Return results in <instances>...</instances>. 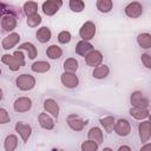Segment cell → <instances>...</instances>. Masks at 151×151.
Instances as JSON below:
<instances>
[{
	"label": "cell",
	"mask_w": 151,
	"mask_h": 151,
	"mask_svg": "<svg viewBox=\"0 0 151 151\" xmlns=\"http://www.w3.org/2000/svg\"><path fill=\"white\" fill-rule=\"evenodd\" d=\"M0 76H1V68H0Z\"/></svg>",
	"instance_id": "60d3db41"
},
{
	"label": "cell",
	"mask_w": 151,
	"mask_h": 151,
	"mask_svg": "<svg viewBox=\"0 0 151 151\" xmlns=\"http://www.w3.org/2000/svg\"><path fill=\"white\" fill-rule=\"evenodd\" d=\"M15 85L20 91H29L35 86V78L31 74H20L15 79Z\"/></svg>",
	"instance_id": "7a4b0ae2"
},
{
	"label": "cell",
	"mask_w": 151,
	"mask_h": 151,
	"mask_svg": "<svg viewBox=\"0 0 151 151\" xmlns=\"http://www.w3.org/2000/svg\"><path fill=\"white\" fill-rule=\"evenodd\" d=\"M11 122V117H9V113L7 112V110L0 107V125H4V124H7Z\"/></svg>",
	"instance_id": "d590c367"
},
{
	"label": "cell",
	"mask_w": 151,
	"mask_h": 151,
	"mask_svg": "<svg viewBox=\"0 0 151 151\" xmlns=\"http://www.w3.org/2000/svg\"><path fill=\"white\" fill-rule=\"evenodd\" d=\"M98 147H99V144L94 140H91V139L83 142L81 145H80L81 151H97Z\"/></svg>",
	"instance_id": "d6a6232c"
},
{
	"label": "cell",
	"mask_w": 151,
	"mask_h": 151,
	"mask_svg": "<svg viewBox=\"0 0 151 151\" xmlns=\"http://www.w3.org/2000/svg\"><path fill=\"white\" fill-rule=\"evenodd\" d=\"M64 72H71V73H76L78 67H79V63L77 59L74 58H67L65 61H64Z\"/></svg>",
	"instance_id": "4316f807"
},
{
	"label": "cell",
	"mask_w": 151,
	"mask_h": 151,
	"mask_svg": "<svg viewBox=\"0 0 151 151\" xmlns=\"http://www.w3.org/2000/svg\"><path fill=\"white\" fill-rule=\"evenodd\" d=\"M96 32H97V28H96L94 22L87 20L81 25V27L79 29V37L81 38V40L90 41V40H92L94 38Z\"/></svg>",
	"instance_id": "3957f363"
},
{
	"label": "cell",
	"mask_w": 151,
	"mask_h": 151,
	"mask_svg": "<svg viewBox=\"0 0 151 151\" xmlns=\"http://www.w3.org/2000/svg\"><path fill=\"white\" fill-rule=\"evenodd\" d=\"M113 131L119 136V137H126L130 134L131 132V124L129 120L120 118L117 122H114V126H113Z\"/></svg>",
	"instance_id": "52a82bcc"
},
{
	"label": "cell",
	"mask_w": 151,
	"mask_h": 151,
	"mask_svg": "<svg viewBox=\"0 0 151 151\" xmlns=\"http://www.w3.org/2000/svg\"><path fill=\"white\" fill-rule=\"evenodd\" d=\"M114 118L112 116H107V117H104V118H100L99 119V123L100 125L104 127V130L106 132H112L113 131V126H114Z\"/></svg>",
	"instance_id": "f1b7e54d"
},
{
	"label": "cell",
	"mask_w": 151,
	"mask_h": 151,
	"mask_svg": "<svg viewBox=\"0 0 151 151\" xmlns=\"http://www.w3.org/2000/svg\"><path fill=\"white\" fill-rule=\"evenodd\" d=\"M31 70L35 73H46L51 70V65H50V63H47L45 60H39V61H35L32 64Z\"/></svg>",
	"instance_id": "cb8c5ba5"
},
{
	"label": "cell",
	"mask_w": 151,
	"mask_h": 151,
	"mask_svg": "<svg viewBox=\"0 0 151 151\" xmlns=\"http://www.w3.org/2000/svg\"><path fill=\"white\" fill-rule=\"evenodd\" d=\"M72 39V35L68 31H61L58 33V41L60 44H68Z\"/></svg>",
	"instance_id": "e575fe53"
},
{
	"label": "cell",
	"mask_w": 151,
	"mask_h": 151,
	"mask_svg": "<svg viewBox=\"0 0 151 151\" xmlns=\"http://www.w3.org/2000/svg\"><path fill=\"white\" fill-rule=\"evenodd\" d=\"M51 35H52V32H51V29H50L47 26L40 27V28L37 31V33H35V37H37L38 41L41 42V44H45V42L50 41Z\"/></svg>",
	"instance_id": "ffe728a7"
},
{
	"label": "cell",
	"mask_w": 151,
	"mask_h": 151,
	"mask_svg": "<svg viewBox=\"0 0 151 151\" xmlns=\"http://www.w3.org/2000/svg\"><path fill=\"white\" fill-rule=\"evenodd\" d=\"M42 106H44V110L47 113H50L54 119H58V117H59V105L54 99H52V98L45 99Z\"/></svg>",
	"instance_id": "2e32d148"
},
{
	"label": "cell",
	"mask_w": 151,
	"mask_h": 151,
	"mask_svg": "<svg viewBox=\"0 0 151 151\" xmlns=\"http://www.w3.org/2000/svg\"><path fill=\"white\" fill-rule=\"evenodd\" d=\"M68 6H70L71 11L76 12V13H80L85 9V2L83 0H70Z\"/></svg>",
	"instance_id": "1f68e13d"
},
{
	"label": "cell",
	"mask_w": 151,
	"mask_h": 151,
	"mask_svg": "<svg viewBox=\"0 0 151 151\" xmlns=\"http://www.w3.org/2000/svg\"><path fill=\"white\" fill-rule=\"evenodd\" d=\"M14 129L19 133V136L22 139V142L27 143L29 137H31V134H32V126L28 125V124H25L22 122H18V123H15Z\"/></svg>",
	"instance_id": "7c38bea8"
},
{
	"label": "cell",
	"mask_w": 151,
	"mask_h": 151,
	"mask_svg": "<svg viewBox=\"0 0 151 151\" xmlns=\"http://www.w3.org/2000/svg\"><path fill=\"white\" fill-rule=\"evenodd\" d=\"M129 113L131 114L132 118H134L137 120H144V119L150 117L149 107H136V106H132L129 110Z\"/></svg>",
	"instance_id": "e0dca14e"
},
{
	"label": "cell",
	"mask_w": 151,
	"mask_h": 151,
	"mask_svg": "<svg viewBox=\"0 0 151 151\" xmlns=\"http://www.w3.org/2000/svg\"><path fill=\"white\" fill-rule=\"evenodd\" d=\"M138 133H139V139L142 144H145L146 142L150 140L151 138V122L150 120H142L138 125Z\"/></svg>",
	"instance_id": "ba28073f"
},
{
	"label": "cell",
	"mask_w": 151,
	"mask_h": 151,
	"mask_svg": "<svg viewBox=\"0 0 151 151\" xmlns=\"http://www.w3.org/2000/svg\"><path fill=\"white\" fill-rule=\"evenodd\" d=\"M137 44L145 50L151 48V34L149 33H140L137 37Z\"/></svg>",
	"instance_id": "484cf974"
},
{
	"label": "cell",
	"mask_w": 151,
	"mask_h": 151,
	"mask_svg": "<svg viewBox=\"0 0 151 151\" xmlns=\"http://www.w3.org/2000/svg\"><path fill=\"white\" fill-rule=\"evenodd\" d=\"M18 25V21H17V18L12 14H5L2 18H1V27L5 32H13L14 28L17 27Z\"/></svg>",
	"instance_id": "9a60e30c"
},
{
	"label": "cell",
	"mask_w": 151,
	"mask_h": 151,
	"mask_svg": "<svg viewBox=\"0 0 151 151\" xmlns=\"http://www.w3.org/2000/svg\"><path fill=\"white\" fill-rule=\"evenodd\" d=\"M38 122H39V125L45 129V130H53L54 126H55V123L53 120V118L51 116H48L46 112H41L39 113L38 116Z\"/></svg>",
	"instance_id": "ac0fdd59"
},
{
	"label": "cell",
	"mask_w": 151,
	"mask_h": 151,
	"mask_svg": "<svg viewBox=\"0 0 151 151\" xmlns=\"http://www.w3.org/2000/svg\"><path fill=\"white\" fill-rule=\"evenodd\" d=\"M124 13L131 19H137L143 14V5L138 1H132L125 6Z\"/></svg>",
	"instance_id": "5b68a950"
},
{
	"label": "cell",
	"mask_w": 151,
	"mask_h": 151,
	"mask_svg": "<svg viewBox=\"0 0 151 151\" xmlns=\"http://www.w3.org/2000/svg\"><path fill=\"white\" fill-rule=\"evenodd\" d=\"M41 21H42V19H41L40 14H38V13H34V14L27 17V25L29 27H38L41 24Z\"/></svg>",
	"instance_id": "836d02e7"
},
{
	"label": "cell",
	"mask_w": 151,
	"mask_h": 151,
	"mask_svg": "<svg viewBox=\"0 0 151 151\" xmlns=\"http://www.w3.org/2000/svg\"><path fill=\"white\" fill-rule=\"evenodd\" d=\"M46 55L52 59V60H55V59H59L61 55H63V50L58 46V45H51L47 47L46 50Z\"/></svg>",
	"instance_id": "83f0119b"
},
{
	"label": "cell",
	"mask_w": 151,
	"mask_h": 151,
	"mask_svg": "<svg viewBox=\"0 0 151 151\" xmlns=\"http://www.w3.org/2000/svg\"><path fill=\"white\" fill-rule=\"evenodd\" d=\"M32 109V99L28 97H19L13 104V110L18 113L27 112Z\"/></svg>",
	"instance_id": "9c48e42d"
},
{
	"label": "cell",
	"mask_w": 151,
	"mask_h": 151,
	"mask_svg": "<svg viewBox=\"0 0 151 151\" xmlns=\"http://www.w3.org/2000/svg\"><path fill=\"white\" fill-rule=\"evenodd\" d=\"M22 9H24V13L26 14V17L28 15H32L34 13H37L38 11V4L35 1H26L22 6Z\"/></svg>",
	"instance_id": "4dcf8cb0"
},
{
	"label": "cell",
	"mask_w": 151,
	"mask_h": 151,
	"mask_svg": "<svg viewBox=\"0 0 151 151\" xmlns=\"http://www.w3.org/2000/svg\"><path fill=\"white\" fill-rule=\"evenodd\" d=\"M20 41V35L19 33L17 32H11L8 35H6L4 39H2V42H1V46L4 50H11L13 48L14 46H17Z\"/></svg>",
	"instance_id": "4fadbf2b"
},
{
	"label": "cell",
	"mask_w": 151,
	"mask_h": 151,
	"mask_svg": "<svg viewBox=\"0 0 151 151\" xmlns=\"http://www.w3.org/2000/svg\"><path fill=\"white\" fill-rule=\"evenodd\" d=\"M87 138L91 139V140H94L97 142L98 144H101L103 140H104V134H103V131L98 127V126H93L88 130L87 132Z\"/></svg>",
	"instance_id": "7402d4cb"
},
{
	"label": "cell",
	"mask_w": 151,
	"mask_h": 151,
	"mask_svg": "<svg viewBox=\"0 0 151 151\" xmlns=\"http://www.w3.org/2000/svg\"><path fill=\"white\" fill-rule=\"evenodd\" d=\"M109 73H110L109 66L105 65V64H100V65L93 67L92 76H93V78H96V79H104V78H106V77L109 76Z\"/></svg>",
	"instance_id": "44dd1931"
},
{
	"label": "cell",
	"mask_w": 151,
	"mask_h": 151,
	"mask_svg": "<svg viewBox=\"0 0 151 151\" xmlns=\"http://www.w3.org/2000/svg\"><path fill=\"white\" fill-rule=\"evenodd\" d=\"M61 6H63V0H46L45 2H42L41 9L47 17H52L59 11Z\"/></svg>",
	"instance_id": "8992f818"
},
{
	"label": "cell",
	"mask_w": 151,
	"mask_h": 151,
	"mask_svg": "<svg viewBox=\"0 0 151 151\" xmlns=\"http://www.w3.org/2000/svg\"><path fill=\"white\" fill-rule=\"evenodd\" d=\"M119 151H123V150H126V151H131V147L130 146H126V145H122V146H119V149H118Z\"/></svg>",
	"instance_id": "f35d334b"
},
{
	"label": "cell",
	"mask_w": 151,
	"mask_h": 151,
	"mask_svg": "<svg viewBox=\"0 0 151 151\" xmlns=\"http://www.w3.org/2000/svg\"><path fill=\"white\" fill-rule=\"evenodd\" d=\"M97 9L101 13H109L112 7H113V2L112 0H97Z\"/></svg>",
	"instance_id": "f546056e"
},
{
	"label": "cell",
	"mask_w": 151,
	"mask_h": 151,
	"mask_svg": "<svg viewBox=\"0 0 151 151\" xmlns=\"http://www.w3.org/2000/svg\"><path fill=\"white\" fill-rule=\"evenodd\" d=\"M140 60H142V63L144 64V66H145L146 68H151V55H150V54L143 53V54L140 55Z\"/></svg>",
	"instance_id": "8d00e7d4"
},
{
	"label": "cell",
	"mask_w": 151,
	"mask_h": 151,
	"mask_svg": "<svg viewBox=\"0 0 151 151\" xmlns=\"http://www.w3.org/2000/svg\"><path fill=\"white\" fill-rule=\"evenodd\" d=\"M130 103L136 107H149L150 100L142 91H133L130 96Z\"/></svg>",
	"instance_id": "277c9868"
},
{
	"label": "cell",
	"mask_w": 151,
	"mask_h": 151,
	"mask_svg": "<svg viewBox=\"0 0 151 151\" xmlns=\"http://www.w3.org/2000/svg\"><path fill=\"white\" fill-rule=\"evenodd\" d=\"M1 61L13 72L18 71L20 67L25 66V55L22 51L18 50L13 54H4L1 57Z\"/></svg>",
	"instance_id": "6da1fadb"
},
{
	"label": "cell",
	"mask_w": 151,
	"mask_h": 151,
	"mask_svg": "<svg viewBox=\"0 0 151 151\" xmlns=\"http://www.w3.org/2000/svg\"><path fill=\"white\" fill-rule=\"evenodd\" d=\"M2 97H4V92H2V88L0 87V101L2 100Z\"/></svg>",
	"instance_id": "ab89813d"
},
{
	"label": "cell",
	"mask_w": 151,
	"mask_h": 151,
	"mask_svg": "<svg viewBox=\"0 0 151 151\" xmlns=\"http://www.w3.org/2000/svg\"><path fill=\"white\" fill-rule=\"evenodd\" d=\"M18 50H20V51H26L27 54H28V58L32 59V60L35 59L37 55H38V50H37V47H35L32 42H22L21 45H19Z\"/></svg>",
	"instance_id": "603a6c76"
},
{
	"label": "cell",
	"mask_w": 151,
	"mask_h": 151,
	"mask_svg": "<svg viewBox=\"0 0 151 151\" xmlns=\"http://www.w3.org/2000/svg\"><path fill=\"white\" fill-rule=\"evenodd\" d=\"M86 124H87L86 120L81 119L80 117H78L76 114H70L67 117V125L73 131H81L85 127Z\"/></svg>",
	"instance_id": "5bb4252c"
},
{
	"label": "cell",
	"mask_w": 151,
	"mask_h": 151,
	"mask_svg": "<svg viewBox=\"0 0 151 151\" xmlns=\"http://www.w3.org/2000/svg\"><path fill=\"white\" fill-rule=\"evenodd\" d=\"M146 150H151V144L150 143H145V145L144 146H142V149H140V151H146Z\"/></svg>",
	"instance_id": "74e56055"
},
{
	"label": "cell",
	"mask_w": 151,
	"mask_h": 151,
	"mask_svg": "<svg viewBox=\"0 0 151 151\" xmlns=\"http://www.w3.org/2000/svg\"><path fill=\"white\" fill-rule=\"evenodd\" d=\"M103 61V54L100 51L98 50H91L86 55H85V63L87 66L90 67H96L98 65H100Z\"/></svg>",
	"instance_id": "30bf717a"
},
{
	"label": "cell",
	"mask_w": 151,
	"mask_h": 151,
	"mask_svg": "<svg viewBox=\"0 0 151 151\" xmlns=\"http://www.w3.org/2000/svg\"><path fill=\"white\" fill-rule=\"evenodd\" d=\"M91 50H93V45L86 40H80L76 45V53L81 57H85Z\"/></svg>",
	"instance_id": "d6986e66"
},
{
	"label": "cell",
	"mask_w": 151,
	"mask_h": 151,
	"mask_svg": "<svg viewBox=\"0 0 151 151\" xmlns=\"http://www.w3.org/2000/svg\"><path fill=\"white\" fill-rule=\"evenodd\" d=\"M60 81L67 88H76L79 85V78L77 77L76 73H71V72H64L60 76Z\"/></svg>",
	"instance_id": "8fae6325"
},
{
	"label": "cell",
	"mask_w": 151,
	"mask_h": 151,
	"mask_svg": "<svg viewBox=\"0 0 151 151\" xmlns=\"http://www.w3.org/2000/svg\"><path fill=\"white\" fill-rule=\"evenodd\" d=\"M18 146V137L15 134H8L4 140V149L6 151H14Z\"/></svg>",
	"instance_id": "d4e9b609"
}]
</instances>
